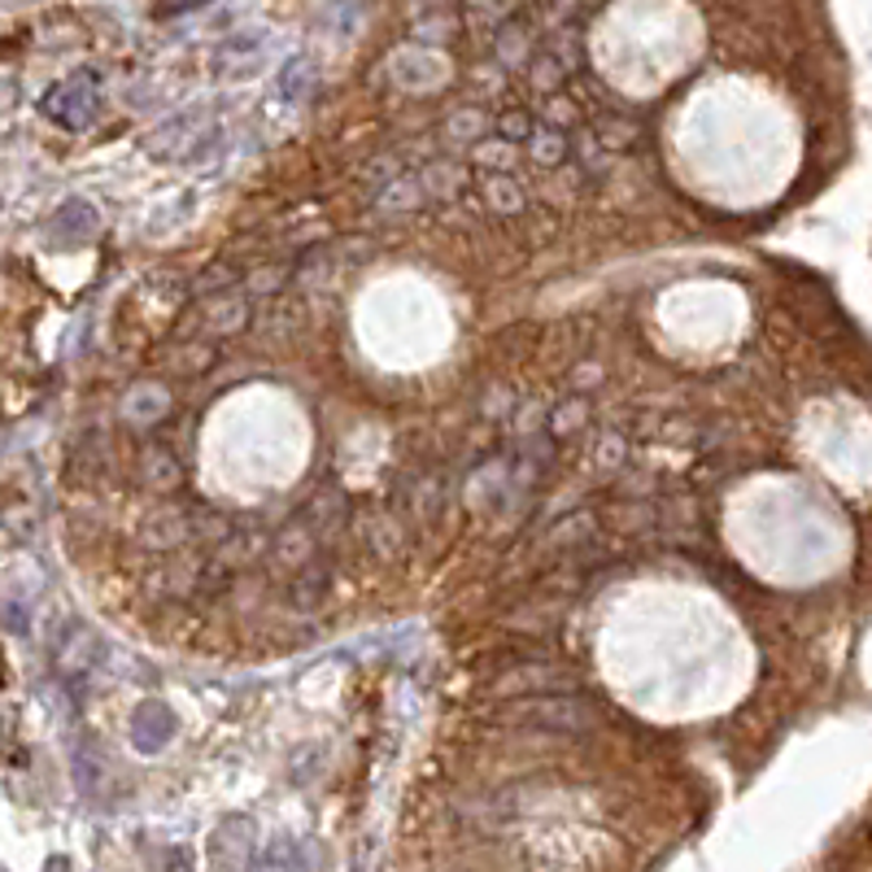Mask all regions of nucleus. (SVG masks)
Returning a JSON list of instances; mask_svg holds the SVG:
<instances>
[{
    "mask_svg": "<svg viewBox=\"0 0 872 872\" xmlns=\"http://www.w3.org/2000/svg\"><path fill=\"white\" fill-rule=\"evenodd\" d=\"M306 84H310V61L306 57H293L284 70H280V97H302L306 92Z\"/></svg>",
    "mask_w": 872,
    "mask_h": 872,
    "instance_id": "1",
    "label": "nucleus"
}]
</instances>
